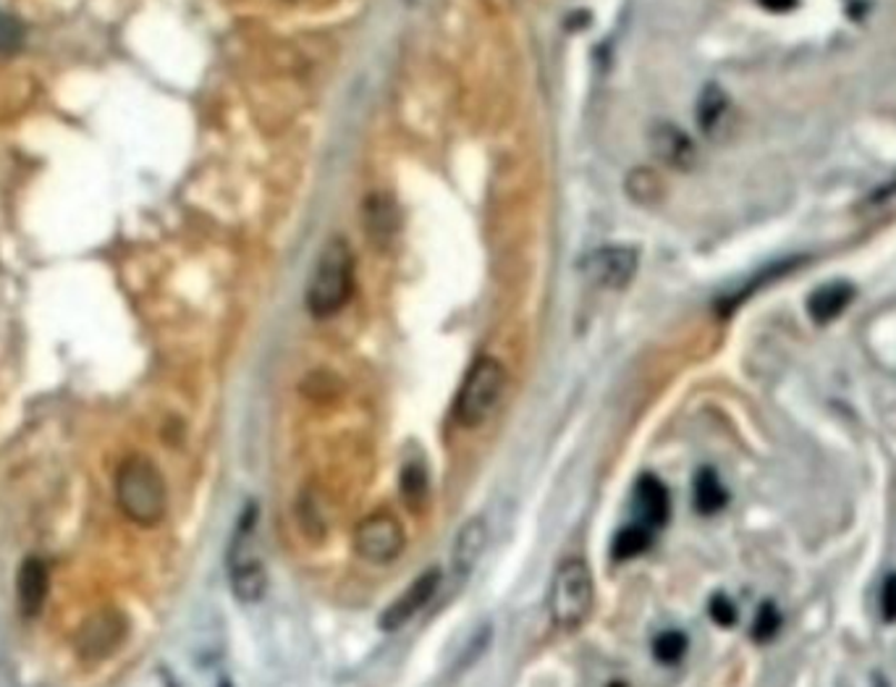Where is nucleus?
Listing matches in <instances>:
<instances>
[{"instance_id":"24","label":"nucleus","mask_w":896,"mask_h":687,"mask_svg":"<svg viewBox=\"0 0 896 687\" xmlns=\"http://www.w3.org/2000/svg\"><path fill=\"white\" fill-rule=\"evenodd\" d=\"M880 617L896 623V575H888L880 586Z\"/></svg>"},{"instance_id":"18","label":"nucleus","mask_w":896,"mask_h":687,"mask_svg":"<svg viewBox=\"0 0 896 687\" xmlns=\"http://www.w3.org/2000/svg\"><path fill=\"white\" fill-rule=\"evenodd\" d=\"M650 540H653V530H648L640 522H631V525H627V528H621L619 536L614 538V557L616 559L640 557L643 551H648Z\"/></svg>"},{"instance_id":"15","label":"nucleus","mask_w":896,"mask_h":687,"mask_svg":"<svg viewBox=\"0 0 896 687\" xmlns=\"http://www.w3.org/2000/svg\"><path fill=\"white\" fill-rule=\"evenodd\" d=\"M396 223H399V218H396V210L388 197L376 195L367 200L365 226H367V233H370L378 245L391 242V233L396 231Z\"/></svg>"},{"instance_id":"25","label":"nucleus","mask_w":896,"mask_h":687,"mask_svg":"<svg viewBox=\"0 0 896 687\" xmlns=\"http://www.w3.org/2000/svg\"><path fill=\"white\" fill-rule=\"evenodd\" d=\"M763 9L768 11H776V13H784V11H792L797 6V0H760Z\"/></svg>"},{"instance_id":"3","label":"nucleus","mask_w":896,"mask_h":687,"mask_svg":"<svg viewBox=\"0 0 896 687\" xmlns=\"http://www.w3.org/2000/svg\"><path fill=\"white\" fill-rule=\"evenodd\" d=\"M355 291V255L344 239L333 237L322 247L307 283V310L315 318H333Z\"/></svg>"},{"instance_id":"8","label":"nucleus","mask_w":896,"mask_h":687,"mask_svg":"<svg viewBox=\"0 0 896 687\" xmlns=\"http://www.w3.org/2000/svg\"><path fill=\"white\" fill-rule=\"evenodd\" d=\"M637 262H640V255H637L635 247L608 245L595 250L590 258L585 260V273L590 276L595 283H600V287L624 289L631 279H635Z\"/></svg>"},{"instance_id":"21","label":"nucleus","mask_w":896,"mask_h":687,"mask_svg":"<svg viewBox=\"0 0 896 687\" xmlns=\"http://www.w3.org/2000/svg\"><path fill=\"white\" fill-rule=\"evenodd\" d=\"M629 192L635 200H640V202H656L658 192H660L658 177L653 171H648V168H640V171H635L629 177Z\"/></svg>"},{"instance_id":"23","label":"nucleus","mask_w":896,"mask_h":687,"mask_svg":"<svg viewBox=\"0 0 896 687\" xmlns=\"http://www.w3.org/2000/svg\"><path fill=\"white\" fill-rule=\"evenodd\" d=\"M708 611H710V619H714V623L721 625V627H731L734 623H737V606H734L729 598L721 596V594L714 596V601H710Z\"/></svg>"},{"instance_id":"20","label":"nucleus","mask_w":896,"mask_h":687,"mask_svg":"<svg viewBox=\"0 0 896 687\" xmlns=\"http://www.w3.org/2000/svg\"><path fill=\"white\" fill-rule=\"evenodd\" d=\"M21 42H24V24L9 13H0V56L17 53Z\"/></svg>"},{"instance_id":"12","label":"nucleus","mask_w":896,"mask_h":687,"mask_svg":"<svg viewBox=\"0 0 896 687\" xmlns=\"http://www.w3.org/2000/svg\"><path fill=\"white\" fill-rule=\"evenodd\" d=\"M490 540V530L485 517H472L461 525V530L457 532V540H454V551H451V567L457 575H469L475 569L477 561L485 554Z\"/></svg>"},{"instance_id":"1","label":"nucleus","mask_w":896,"mask_h":687,"mask_svg":"<svg viewBox=\"0 0 896 687\" xmlns=\"http://www.w3.org/2000/svg\"><path fill=\"white\" fill-rule=\"evenodd\" d=\"M260 511L252 501L239 515L237 528L231 532L229 551H226V572H229L231 594L239 604H260L268 590V569L262 559L260 544Z\"/></svg>"},{"instance_id":"9","label":"nucleus","mask_w":896,"mask_h":687,"mask_svg":"<svg viewBox=\"0 0 896 687\" xmlns=\"http://www.w3.org/2000/svg\"><path fill=\"white\" fill-rule=\"evenodd\" d=\"M440 577H444L440 575V569H428V572H422L420 577H417L412 586L404 590V594L384 611V617H380V627H384L386 633H396V630H401L407 623H412L417 614H420L425 606L432 601V596L438 594Z\"/></svg>"},{"instance_id":"7","label":"nucleus","mask_w":896,"mask_h":687,"mask_svg":"<svg viewBox=\"0 0 896 687\" xmlns=\"http://www.w3.org/2000/svg\"><path fill=\"white\" fill-rule=\"evenodd\" d=\"M129 623L119 609H98L84 619L73 648L84 661H106L127 643Z\"/></svg>"},{"instance_id":"17","label":"nucleus","mask_w":896,"mask_h":687,"mask_svg":"<svg viewBox=\"0 0 896 687\" xmlns=\"http://www.w3.org/2000/svg\"><path fill=\"white\" fill-rule=\"evenodd\" d=\"M726 113H729V100H726V94L716 84H710L703 92L700 102H697V123H700L705 135H710L726 119Z\"/></svg>"},{"instance_id":"5","label":"nucleus","mask_w":896,"mask_h":687,"mask_svg":"<svg viewBox=\"0 0 896 687\" xmlns=\"http://www.w3.org/2000/svg\"><path fill=\"white\" fill-rule=\"evenodd\" d=\"M506 386H509V372L496 357H480L472 368H469L467 378L461 381V389L457 394V405H454V418L461 428H480L494 418L498 405L504 401Z\"/></svg>"},{"instance_id":"6","label":"nucleus","mask_w":896,"mask_h":687,"mask_svg":"<svg viewBox=\"0 0 896 687\" xmlns=\"http://www.w3.org/2000/svg\"><path fill=\"white\" fill-rule=\"evenodd\" d=\"M407 548V532L391 511H372L355 530V551L370 565H391Z\"/></svg>"},{"instance_id":"4","label":"nucleus","mask_w":896,"mask_h":687,"mask_svg":"<svg viewBox=\"0 0 896 687\" xmlns=\"http://www.w3.org/2000/svg\"><path fill=\"white\" fill-rule=\"evenodd\" d=\"M595 606V580L583 559L561 561L550 583L548 614L550 623L564 633H577L590 619Z\"/></svg>"},{"instance_id":"11","label":"nucleus","mask_w":896,"mask_h":687,"mask_svg":"<svg viewBox=\"0 0 896 687\" xmlns=\"http://www.w3.org/2000/svg\"><path fill=\"white\" fill-rule=\"evenodd\" d=\"M48 588H50V577H48L46 561L37 559V557L24 559V565L19 567V577H17V601H19V609L24 617H37V614L42 611V606H46V598H48Z\"/></svg>"},{"instance_id":"14","label":"nucleus","mask_w":896,"mask_h":687,"mask_svg":"<svg viewBox=\"0 0 896 687\" xmlns=\"http://www.w3.org/2000/svg\"><path fill=\"white\" fill-rule=\"evenodd\" d=\"M653 150L656 156L668 163L671 168H693L695 166V145L689 142V137L677 127H664L656 129V137H653Z\"/></svg>"},{"instance_id":"22","label":"nucleus","mask_w":896,"mask_h":687,"mask_svg":"<svg viewBox=\"0 0 896 687\" xmlns=\"http://www.w3.org/2000/svg\"><path fill=\"white\" fill-rule=\"evenodd\" d=\"M778 627H781V617H778L776 606L774 604H763L760 611H758V617H755L753 638L758 643H766L778 633Z\"/></svg>"},{"instance_id":"16","label":"nucleus","mask_w":896,"mask_h":687,"mask_svg":"<svg viewBox=\"0 0 896 687\" xmlns=\"http://www.w3.org/2000/svg\"><path fill=\"white\" fill-rule=\"evenodd\" d=\"M726 488L721 480H718L716 470L710 467H703L700 472L695 475V507L700 515H716L726 507Z\"/></svg>"},{"instance_id":"2","label":"nucleus","mask_w":896,"mask_h":687,"mask_svg":"<svg viewBox=\"0 0 896 687\" xmlns=\"http://www.w3.org/2000/svg\"><path fill=\"white\" fill-rule=\"evenodd\" d=\"M116 501L131 522L156 528L168 509L166 478L158 465L147 457H129L116 472Z\"/></svg>"},{"instance_id":"10","label":"nucleus","mask_w":896,"mask_h":687,"mask_svg":"<svg viewBox=\"0 0 896 687\" xmlns=\"http://www.w3.org/2000/svg\"><path fill=\"white\" fill-rule=\"evenodd\" d=\"M635 511L637 522L656 532L664 528L668 515H671V499H668L666 486L660 484L656 475H643L635 486Z\"/></svg>"},{"instance_id":"19","label":"nucleus","mask_w":896,"mask_h":687,"mask_svg":"<svg viewBox=\"0 0 896 687\" xmlns=\"http://www.w3.org/2000/svg\"><path fill=\"white\" fill-rule=\"evenodd\" d=\"M653 654H656V659L664 664L681 661V656L687 654V635L679 630L660 633L656 643H653Z\"/></svg>"},{"instance_id":"13","label":"nucleus","mask_w":896,"mask_h":687,"mask_svg":"<svg viewBox=\"0 0 896 687\" xmlns=\"http://www.w3.org/2000/svg\"><path fill=\"white\" fill-rule=\"evenodd\" d=\"M852 299H855V289L847 281H834L824 283L820 289H815L810 299H807V312L815 323H832L834 318H839L844 310H847Z\"/></svg>"}]
</instances>
